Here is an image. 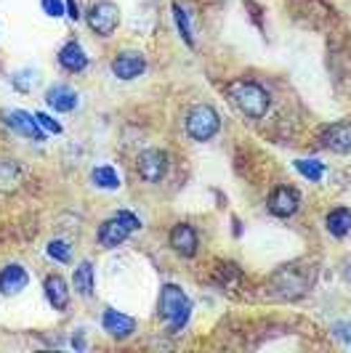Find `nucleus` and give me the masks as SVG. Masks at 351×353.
<instances>
[{
    "instance_id": "obj_1",
    "label": "nucleus",
    "mask_w": 351,
    "mask_h": 353,
    "mask_svg": "<svg viewBox=\"0 0 351 353\" xmlns=\"http://www.w3.org/2000/svg\"><path fill=\"white\" fill-rule=\"evenodd\" d=\"M229 99L234 101V106L247 114V117H253V120H258L266 114V109H269V93L261 88V85H256V83H245V80H240V83H231L229 85Z\"/></svg>"
},
{
    "instance_id": "obj_2",
    "label": "nucleus",
    "mask_w": 351,
    "mask_h": 353,
    "mask_svg": "<svg viewBox=\"0 0 351 353\" xmlns=\"http://www.w3.org/2000/svg\"><path fill=\"white\" fill-rule=\"evenodd\" d=\"M189 311H192V303L184 295V290L176 284H165L160 292V316L171 324V332L184 327V321L189 319Z\"/></svg>"
},
{
    "instance_id": "obj_3",
    "label": "nucleus",
    "mask_w": 351,
    "mask_h": 353,
    "mask_svg": "<svg viewBox=\"0 0 351 353\" xmlns=\"http://www.w3.org/2000/svg\"><path fill=\"white\" fill-rule=\"evenodd\" d=\"M187 133L192 136L194 141H211L213 136L218 133V114H216V109L208 104L192 106L189 114H187Z\"/></svg>"
},
{
    "instance_id": "obj_4",
    "label": "nucleus",
    "mask_w": 351,
    "mask_h": 353,
    "mask_svg": "<svg viewBox=\"0 0 351 353\" xmlns=\"http://www.w3.org/2000/svg\"><path fill=\"white\" fill-rule=\"evenodd\" d=\"M120 24V8L109 0L96 3L91 11H88V27L96 32V35H112L115 27Z\"/></svg>"
},
{
    "instance_id": "obj_5",
    "label": "nucleus",
    "mask_w": 351,
    "mask_h": 353,
    "mask_svg": "<svg viewBox=\"0 0 351 353\" xmlns=\"http://www.w3.org/2000/svg\"><path fill=\"white\" fill-rule=\"evenodd\" d=\"M136 168H139V176L149 183H158L160 178L165 176L168 170V157L160 152V149H146L141 152L139 159H136Z\"/></svg>"
},
{
    "instance_id": "obj_6",
    "label": "nucleus",
    "mask_w": 351,
    "mask_h": 353,
    "mask_svg": "<svg viewBox=\"0 0 351 353\" xmlns=\"http://www.w3.org/2000/svg\"><path fill=\"white\" fill-rule=\"evenodd\" d=\"M3 120H6L8 128H14L19 136H24V139H30V141H43V130H40V125H37L35 114H30V112H24V109H14V112H6Z\"/></svg>"
},
{
    "instance_id": "obj_7",
    "label": "nucleus",
    "mask_w": 351,
    "mask_h": 353,
    "mask_svg": "<svg viewBox=\"0 0 351 353\" xmlns=\"http://www.w3.org/2000/svg\"><path fill=\"white\" fill-rule=\"evenodd\" d=\"M301 205V196L296 189H290V186H280V189H274L272 196H269V210L274 212L277 218H290V215H296Z\"/></svg>"
},
{
    "instance_id": "obj_8",
    "label": "nucleus",
    "mask_w": 351,
    "mask_h": 353,
    "mask_svg": "<svg viewBox=\"0 0 351 353\" xmlns=\"http://www.w3.org/2000/svg\"><path fill=\"white\" fill-rule=\"evenodd\" d=\"M322 143H325L330 152H335V154L351 152V123H335V125H330V128H325Z\"/></svg>"
},
{
    "instance_id": "obj_9",
    "label": "nucleus",
    "mask_w": 351,
    "mask_h": 353,
    "mask_svg": "<svg viewBox=\"0 0 351 353\" xmlns=\"http://www.w3.org/2000/svg\"><path fill=\"white\" fill-rule=\"evenodd\" d=\"M144 70H146L144 56H141V53H133V51L117 53V59L112 61V72H115L120 80H133V77H139Z\"/></svg>"
},
{
    "instance_id": "obj_10",
    "label": "nucleus",
    "mask_w": 351,
    "mask_h": 353,
    "mask_svg": "<svg viewBox=\"0 0 351 353\" xmlns=\"http://www.w3.org/2000/svg\"><path fill=\"white\" fill-rule=\"evenodd\" d=\"M197 245H200V239H197V234L189 223H178L173 231H171V248L178 252V255H184V258H192L197 255Z\"/></svg>"
},
{
    "instance_id": "obj_11",
    "label": "nucleus",
    "mask_w": 351,
    "mask_h": 353,
    "mask_svg": "<svg viewBox=\"0 0 351 353\" xmlns=\"http://www.w3.org/2000/svg\"><path fill=\"white\" fill-rule=\"evenodd\" d=\"M27 282H30L27 271L17 263L6 265V268L0 271V292H3V295H19V292L27 287Z\"/></svg>"
},
{
    "instance_id": "obj_12",
    "label": "nucleus",
    "mask_w": 351,
    "mask_h": 353,
    "mask_svg": "<svg viewBox=\"0 0 351 353\" xmlns=\"http://www.w3.org/2000/svg\"><path fill=\"white\" fill-rule=\"evenodd\" d=\"M128 234H131V229L115 215V218H109L99 226V242H102V248H117L128 239Z\"/></svg>"
},
{
    "instance_id": "obj_13",
    "label": "nucleus",
    "mask_w": 351,
    "mask_h": 353,
    "mask_svg": "<svg viewBox=\"0 0 351 353\" xmlns=\"http://www.w3.org/2000/svg\"><path fill=\"white\" fill-rule=\"evenodd\" d=\"M102 327H104V332H109L112 337H128L136 330V321L131 316H125V314H120V311L106 308L104 316H102Z\"/></svg>"
},
{
    "instance_id": "obj_14",
    "label": "nucleus",
    "mask_w": 351,
    "mask_h": 353,
    "mask_svg": "<svg viewBox=\"0 0 351 353\" xmlns=\"http://www.w3.org/2000/svg\"><path fill=\"white\" fill-rule=\"evenodd\" d=\"M43 290H46V298L51 303L56 311H64L67 308V301H70V287L67 282L61 279V276H48L46 282H43Z\"/></svg>"
},
{
    "instance_id": "obj_15",
    "label": "nucleus",
    "mask_w": 351,
    "mask_h": 353,
    "mask_svg": "<svg viewBox=\"0 0 351 353\" xmlns=\"http://www.w3.org/2000/svg\"><path fill=\"white\" fill-rule=\"evenodd\" d=\"M46 101H48V106L56 109V112H72V109L77 106V93H75L70 85H53V88H48V93H46Z\"/></svg>"
},
{
    "instance_id": "obj_16",
    "label": "nucleus",
    "mask_w": 351,
    "mask_h": 353,
    "mask_svg": "<svg viewBox=\"0 0 351 353\" xmlns=\"http://www.w3.org/2000/svg\"><path fill=\"white\" fill-rule=\"evenodd\" d=\"M59 64L67 72H83L88 67V56L83 53V48H80L75 40H70V43L59 51Z\"/></svg>"
},
{
    "instance_id": "obj_17",
    "label": "nucleus",
    "mask_w": 351,
    "mask_h": 353,
    "mask_svg": "<svg viewBox=\"0 0 351 353\" xmlns=\"http://www.w3.org/2000/svg\"><path fill=\"white\" fill-rule=\"evenodd\" d=\"M72 284H75V290L80 295H93V265L83 261L72 274Z\"/></svg>"
},
{
    "instance_id": "obj_18",
    "label": "nucleus",
    "mask_w": 351,
    "mask_h": 353,
    "mask_svg": "<svg viewBox=\"0 0 351 353\" xmlns=\"http://www.w3.org/2000/svg\"><path fill=\"white\" fill-rule=\"evenodd\" d=\"M328 231L333 234V236H346L351 231V210L346 208H338L328 215Z\"/></svg>"
},
{
    "instance_id": "obj_19",
    "label": "nucleus",
    "mask_w": 351,
    "mask_h": 353,
    "mask_svg": "<svg viewBox=\"0 0 351 353\" xmlns=\"http://www.w3.org/2000/svg\"><path fill=\"white\" fill-rule=\"evenodd\" d=\"M93 183H96L99 189H117V186H120V176H117L109 165H102V168L93 170Z\"/></svg>"
},
{
    "instance_id": "obj_20",
    "label": "nucleus",
    "mask_w": 351,
    "mask_h": 353,
    "mask_svg": "<svg viewBox=\"0 0 351 353\" xmlns=\"http://www.w3.org/2000/svg\"><path fill=\"white\" fill-rule=\"evenodd\" d=\"M296 170L303 178H309V181H319V178L325 176V168L316 159H296Z\"/></svg>"
},
{
    "instance_id": "obj_21",
    "label": "nucleus",
    "mask_w": 351,
    "mask_h": 353,
    "mask_svg": "<svg viewBox=\"0 0 351 353\" xmlns=\"http://www.w3.org/2000/svg\"><path fill=\"white\" fill-rule=\"evenodd\" d=\"M173 21H176V27H178V35L184 37V43H187V46H194L192 27H189V19H187L181 6H173Z\"/></svg>"
},
{
    "instance_id": "obj_22",
    "label": "nucleus",
    "mask_w": 351,
    "mask_h": 353,
    "mask_svg": "<svg viewBox=\"0 0 351 353\" xmlns=\"http://www.w3.org/2000/svg\"><path fill=\"white\" fill-rule=\"evenodd\" d=\"M46 252L51 255L53 261H59V263H70L72 258V250L67 242H59V239H53V242H48V248H46Z\"/></svg>"
},
{
    "instance_id": "obj_23",
    "label": "nucleus",
    "mask_w": 351,
    "mask_h": 353,
    "mask_svg": "<svg viewBox=\"0 0 351 353\" xmlns=\"http://www.w3.org/2000/svg\"><path fill=\"white\" fill-rule=\"evenodd\" d=\"M40 3H43V11H46L48 17H53V19L64 17V3H61V0H40Z\"/></svg>"
},
{
    "instance_id": "obj_24",
    "label": "nucleus",
    "mask_w": 351,
    "mask_h": 353,
    "mask_svg": "<svg viewBox=\"0 0 351 353\" xmlns=\"http://www.w3.org/2000/svg\"><path fill=\"white\" fill-rule=\"evenodd\" d=\"M35 120H37V125H40L43 130H48V133H61V125L53 123V120L48 117V114H46V112H37Z\"/></svg>"
},
{
    "instance_id": "obj_25",
    "label": "nucleus",
    "mask_w": 351,
    "mask_h": 353,
    "mask_svg": "<svg viewBox=\"0 0 351 353\" xmlns=\"http://www.w3.org/2000/svg\"><path fill=\"white\" fill-rule=\"evenodd\" d=\"M117 218H120V221H123V223H125V226H128V229H131V231L141 229V221H139V218H136V215H133V212L120 210V212H117Z\"/></svg>"
},
{
    "instance_id": "obj_26",
    "label": "nucleus",
    "mask_w": 351,
    "mask_h": 353,
    "mask_svg": "<svg viewBox=\"0 0 351 353\" xmlns=\"http://www.w3.org/2000/svg\"><path fill=\"white\" fill-rule=\"evenodd\" d=\"M64 8L70 11V19H77V17H80V14H77V6H75V0H67V3H64Z\"/></svg>"
},
{
    "instance_id": "obj_27",
    "label": "nucleus",
    "mask_w": 351,
    "mask_h": 353,
    "mask_svg": "<svg viewBox=\"0 0 351 353\" xmlns=\"http://www.w3.org/2000/svg\"><path fill=\"white\" fill-rule=\"evenodd\" d=\"M349 337H351V335H349Z\"/></svg>"
}]
</instances>
